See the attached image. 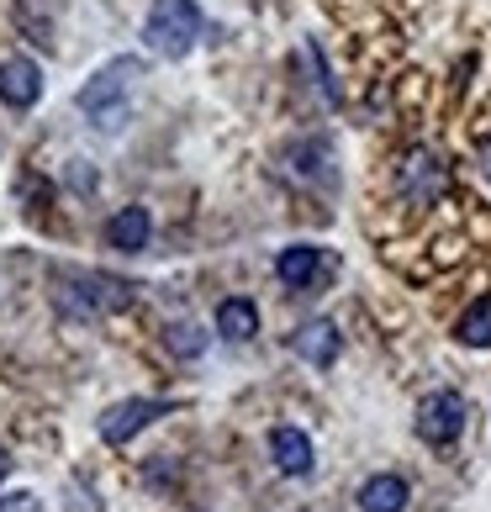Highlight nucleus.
I'll use <instances>...</instances> for the list:
<instances>
[{
  "label": "nucleus",
  "instance_id": "nucleus-1",
  "mask_svg": "<svg viewBox=\"0 0 491 512\" xmlns=\"http://www.w3.org/2000/svg\"><path fill=\"white\" fill-rule=\"evenodd\" d=\"M143 74V64L138 59H111V64H101L96 74L85 80V90L74 101H80V111H85V122L96 127V132H117L122 122H127V85Z\"/></svg>",
  "mask_w": 491,
  "mask_h": 512
},
{
  "label": "nucleus",
  "instance_id": "nucleus-2",
  "mask_svg": "<svg viewBox=\"0 0 491 512\" xmlns=\"http://www.w3.org/2000/svg\"><path fill=\"white\" fill-rule=\"evenodd\" d=\"M201 32H206V16L196 0H154V11L143 22V43H148V53L175 64L201 43Z\"/></svg>",
  "mask_w": 491,
  "mask_h": 512
},
{
  "label": "nucleus",
  "instance_id": "nucleus-3",
  "mask_svg": "<svg viewBox=\"0 0 491 512\" xmlns=\"http://www.w3.org/2000/svg\"><path fill=\"white\" fill-rule=\"evenodd\" d=\"M53 301H59L64 317H101V312L132 307V286H122V280H111L101 270H64L59 286H53Z\"/></svg>",
  "mask_w": 491,
  "mask_h": 512
},
{
  "label": "nucleus",
  "instance_id": "nucleus-4",
  "mask_svg": "<svg viewBox=\"0 0 491 512\" xmlns=\"http://www.w3.org/2000/svg\"><path fill=\"white\" fill-rule=\"evenodd\" d=\"M465 433V396L460 391H433L418 402V439L433 449H449Z\"/></svg>",
  "mask_w": 491,
  "mask_h": 512
},
{
  "label": "nucleus",
  "instance_id": "nucleus-5",
  "mask_svg": "<svg viewBox=\"0 0 491 512\" xmlns=\"http://www.w3.org/2000/svg\"><path fill=\"white\" fill-rule=\"evenodd\" d=\"M396 185H402V196L412 206H433L449 185V169L433 148H412V154L402 159V169H396Z\"/></svg>",
  "mask_w": 491,
  "mask_h": 512
},
{
  "label": "nucleus",
  "instance_id": "nucleus-6",
  "mask_svg": "<svg viewBox=\"0 0 491 512\" xmlns=\"http://www.w3.org/2000/svg\"><path fill=\"white\" fill-rule=\"evenodd\" d=\"M169 402H159V396H127V402H117L106 417H101V439L111 449H122L127 439H138V433L154 423V417H164Z\"/></svg>",
  "mask_w": 491,
  "mask_h": 512
},
{
  "label": "nucleus",
  "instance_id": "nucleus-7",
  "mask_svg": "<svg viewBox=\"0 0 491 512\" xmlns=\"http://www.w3.org/2000/svg\"><path fill=\"white\" fill-rule=\"evenodd\" d=\"M37 96H43V69H37V59L6 53V59H0V101L11 111H32Z\"/></svg>",
  "mask_w": 491,
  "mask_h": 512
},
{
  "label": "nucleus",
  "instance_id": "nucleus-8",
  "mask_svg": "<svg viewBox=\"0 0 491 512\" xmlns=\"http://www.w3.org/2000/svg\"><path fill=\"white\" fill-rule=\"evenodd\" d=\"M275 275H280V286H291V291H312L317 280L328 275V254L317 249V243H291V249H280Z\"/></svg>",
  "mask_w": 491,
  "mask_h": 512
},
{
  "label": "nucleus",
  "instance_id": "nucleus-9",
  "mask_svg": "<svg viewBox=\"0 0 491 512\" xmlns=\"http://www.w3.org/2000/svg\"><path fill=\"white\" fill-rule=\"evenodd\" d=\"M291 349H296V359H307V365L328 370L333 359H338V349H344V338H338V322H328V317L301 322V328L291 333Z\"/></svg>",
  "mask_w": 491,
  "mask_h": 512
},
{
  "label": "nucleus",
  "instance_id": "nucleus-10",
  "mask_svg": "<svg viewBox=\"0 0 491 512\" xmlns=\"http://www.w3.org/2000/svg\"><path fill=\"white\" fill-rule=\"evenodd\" d=\"M270 460L286 470V476H312L317 454H312V439L301 428H275L270 433Z\"/></svg>",
  "mask_w": 491,
  "mask_h": 512
},
{
  "label": "nucleus",
  "instance_id": "nucleus-11",
  "mask_svg": "<svg viewBox=\"0 0 491 512\" xmlns=\"http://www.w3.org/2000/svg\"><path fill=\"white\" fill-rule=\"evenodd\" d=\"M148 233H154V217H148L143 206H122V212L106 222V243H111V249H122V254H143Z\"/></svg>",
  "mask_w": 491,
  "mask_h": 512
},
{
  "label": "nucleus",
  "instance_id": "nucleus-12",
  "mask_svg": "<svg viewBox=\"0 0 491 512\" xmlns=\"http://www.w3.org/2000/svg\"><path fill=\"white\" fill-rule=\"evenodd\" d=\"M217 333L228 338V344H249V338L259 333V307H254L249 296L217 301Z\"/></svg>",
  "mask_w": 491,
  "mask_h": 512
},
{
  "label": "nucleus",
  "instance_id": "nucleus-13",
  "mask_svg": "<svg viewBox=\"0 0 491 512\" xmlns=\"http://www.w3.org/2000/svg\"><path fill=\"white\" fill-rule=\"evenodd\" d=\"M412 502V491L402 476H391V470H381V476H370L360 486V512H402Z\"/></svg>",
  "mask_w": 491,
  "mask_h": 512
},
{
  "label": "nucleus",
  "instance_id": "nucleus-14",
  "mask_svg": "<svg viewBox=\"0 0 491 512\" xmlns=\"http://www.w3.org/2000/svg\"><path fill=\"white\" fill-rule=\"evenodd\" d=\"M291 175H301V180H317V175H323V180H333V148H328V138H307V143H296L291 148Z\"/></svg>",
  "mask_w": 491,
  "mask_h": 512
},
{
  "label": "nucleus",
  "instance_id": "nucleus-15",
  "mask_svg": "<svg viewBox=\"0 0 491 512\" xmlns=\"http://www.w3.org/2000/svg\"><path fill=\"white\" fill-rule=\"evenodd\" d=\"M455 338L465 349H491V296H481L476 307H465V317L455 322Z\"/></svg>",
  "mask_w": 491,
  "mask_h": 512
},
{
  "label": "nucleus",
  "instance_id": "nucleus-16",
  "mask_svg": "<svg viewBox=\"0 0 491 512\" xmlns=\"http://www.w3.org/2000/svg\"><path fill=\"white\" fill-rule=\"evenodd\" d=\"M164 344H169V354H180V359H196V354L206 349V333L196 328V322H175V328L164 333Z\"/></svg>",
  "mask_w": 491,
  "mask_h": 512
},
{
  "label": "nucleus",
  "instance_id": "nucleus-17",
  "mask_svg": "<svg viewBox=\"0 0 491 512\" xmlns=\"http://www.w3.org/2000/svg\"><path fill=\"white\" fill-rule=\"evenodd\" d=\"M0 512H43V497H32V491H0Z\"/></svg>",
  "mask_w": 491,
  "mask_h": 512
},
{
  "label": "nucleus",
  "instance_id": "nucleus-18",
  "mask_svg": "<svg viewBox=\"0 0 491 512\" xmlns=\"http://www.w3.org/2000/svg\"><path fill=\"white\" fill-rule=\"evenodd\" d=\"M476 164H481V175L491 180V138H481V143H476Z\"/></svg>",
  "mask_w": 491,
  "mask_h": 512
},
{
  "label": "nucleus",
  "instance_id": "nucleus-19",
  "mask_svg": "<svg viewBox=\"0 0 491 512\" xmlns=\"http://www.w3.org/2000/svg\"><path fill=\"white\" fill-rule=\"evenodd\" d=\"M69 497H74V507H69V512H96V507H90V491L80 497V486H69Z\"/></svg>",
  "mask_w": 491,
  "mask_h": 512
}]
</instances>
